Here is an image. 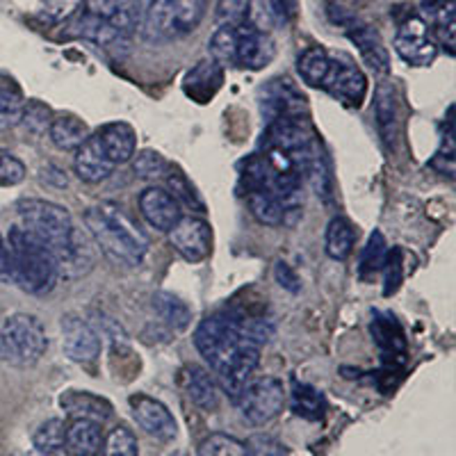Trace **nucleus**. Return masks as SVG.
Returning <instances> with one entry per match:
<instances>
[{
	"mask_svg": "<svg viewBox=\"0 0 456 456\" xmlns=\"http://www.w3.org/2000/svg\"><path fill=\"white\" fill-rule=\"evenodd\" d=\"M114 167L117 165L110 160L96 135H89L85 144L76 151V158H73V169H76L80 181L85 183L105 181L114 171Z\"/></svg>",
	"mask_w": 456,
	"mask_h": 456,
	"instance_id": "17",
	"label": "nucleus"
},
{
	"mask_svg": "<svg viewBox=\"0 0 456 456\" xmlns=\"http://www.w3.org/2000/svg\"><path fill=\"white\" fill-rule=\"evenodd\" d=\"M153 311L158 313L167 327L174 329V331H183V329L190 327L192 322V311L187 306L181 297L171 295V292H156L153 295Z\"/></svg>",
	"mask_w": 456,
	"mask_h": 456,
	"instance_id": "26",
	"label": "nucleus"
},
{
	"mask_svg": "<svg viewBox=\"0 0 456 456\" xmlns=\"http://www.w3.org/2000/svg\"><path fill=\"white\" fill-rule=\"evenodd\" d=\"M354 242H356V231H354L352 222L345 217H333L327 228V254L333 260H345L354 251Z\"/></svg>",
	"mask_w": 456,
	"mask_h": 456,
	"instance_id": "29",
	"label": "nucleus"
},
{
	"mask_svg": "<svg viewBox=\"0 0 456 456\" xmlns=\"http://www.w3.org/2000/svg\"><path fill=\"white\" fill-rule=\"evenodd\" d=\"M0 281H14L12 279V260H10V249H7V242L0 235Z\"/></svg>",
	"mask_w": 456,
	"mask_h": 456,
	"instance_id": "46",
	"label": "nucleus"
},
{
	"mask_svg": "<svg viewBox=\"0 0 456 456\" xmlns=\"http://www.w3.org/2000/svg\"><path fill=\"white\" fill-rule=\"evenodd\" d=\"M89 135V126L76 114H57L48 126V137L60 151H78Z\"/></svg>",
	"mask_w": 456,
	"mask_h": 456,
	"instance_id": "23",
	"label": "nucleus"
},
{
	"mask_svg": "<svg viewBox=\"0 0 456 456\" xmlns=\"http://www.w3.org/2000/svg\"><path fill=\"white\" fill-rule=\"evenodd\" d=\"M53 121V112L46 103L42 101H28L23 105V112H21V121L19 124L30 133V135H44L48 130Z\"/></svg>",
	"mask_w": 456,
	"mask_h": 456,
	"instance_id": "37",
	"label": "nucleus"
},
{
	"mask_svg": "<svg viewBox=\"0 0 456 456\" xmlns=\"http://www.w3.org/2000/svg\"><path fill=\"white\" fill-rule=\"evenodd\" d=\"M324 397L317 393L315 388L306 384H295V390H292V411L306 420H320L324 415Z\"/></svg>",
	"mask_w": 456,
	"mask_h": 456,
	"instance_id": "32",
	"label": "nucleus"
},
{
	"mask_svg": "<svg viewBox=\"0 0 456 456\" xmlns=\"http://www.w3.org/2000/svg\"><path fill=\"white\" fill-rule=\"evenodd\" d=\"M94 135L99 137L103 144L105 153L114 165H126L133 160L137 153V133L133 126L124 124V121H114V124H105Z\"/></svg>",
	"mask_w": 456,
	"mask_h": 456,
	"instance_id": "19",
	"label": "nucleus"
},
{
	"mask_svg": "<svg viewBox=\"0 0 456 456\" xmlns=\"http://www.w3.org/2000/svg\"><path fill=\"white\" fill-rule=\"evenodd\" d=\"M235 404L240 406V413L247 422L256 427L267 425L283 411L285 388L274 377L251 379L235 399Z\"/></svg>",
	"mask_w": 456,
	"mask_h": 456,
	"instance_id": "7",
	"label": "nucleus"
},
{
	"mask_svg": "<svg viewBox=\"0 0 456 456\" xmlns=\"http://www.w3.org/2000/svg\"><path fill=\"white\" fill-rule=\"evenodd\" d=\"M16 210H19V217H21V226L30 231L35 238L42 240L51 251L60 247L76 228L67 208L57 206L53 201L26 199V201H19Z\"/></svg>",
	"mask_w": 456,
	"mask_h": 456,
	"instance_id": "6",
	"label": "nucleus"
},
{
	"mask_svg": "<svg viewBox=\"0 0 456 456\" xmlns=\"http://www.w3.org/2000/svg\"><path fill=\"white\" fill-rule=\"evenodd\" d=\"M5 242L10 249L14 283L21 285L30 295L51 292L60 279V270H57L55 256L46 244L23 226L12 228Z\"/></svg>",
	"mask_w": 456,
	"mask_h": 456,
	"instance_id": "3",
	"label": "nucleus"
},
{
	"mask_svg": "<svg viewBox=\"0 0 456 456\" xmlns=\"http://www.w3.org/2000/svg\"><path fill=\"white\" fill-rule=\"evenodd\" d=\"M388 242H386L384 233H379V231H374L372 235H370L368 244H365L363 254H361V276L363 279H368V276L377 274L379 270H384L386 265V258H388Z\"/></svg>",
	"mask_w": 456,
	"mask_h": 456,
	"instance_id": "34",
	"label": "nucleus"
},
{
	"mask_svg": "<svg viewBox=\"0 0 456 456\" xmlns=\"http://www.w3.org/2000/svg\"><path fill=\"white\" fill-rule=\"evenodd\" d=\"M329 64H331V57L327 55V51L320 46H313L304 51V55L297 62V69H299V76L304 83L311 85V87H322L329 73Z\"/></svg>",
	"mask_w": 456,
	"mask_h": 456,
	"instance_id": "30",
	"label": "nucleus"
},
{
	"mask_svg": "<svg viewBox=\"0 0 456 456\" xmlns=\"http://www.w3.org/2000/svg\"><path fill=\"white\" fill-rule=\"evenodd\" d=\"M169 242L187 263H201L213 251V231L206 219L190 215L169 228Z\"/></svg>",
	"mask_w": 456,
	"mask_h": 456,
	"instance_id": "12",
	"label": "nucleus"
},
{
	"mask_svg": "<svg viewBox=\"0 0 456 456\" xmlns=\"http://www.w3.org/2000/svg\"><path fill=\"white\" fill-rule=\"evenodd\" d=\"M251 0H217L215 19L219 26H242L249 21Z\"/></svg>",
	"mask_w": 456,
	"mask_h": 456,
	"instance_id": "38",
	"label": "nucleus"
},
{
	"mask_svg": "<svg viewBox=\"0 0 456 456\" xmlns=\"http://www.w3.org/2000/svg\"><path fill=\"white\" fill-rule=\"evenodd\" d=\"M165 178H167V185H169L171 197L176 199L178 203H185L187 208L199 210V213L206 210V203H203L201 194L197 192V187L192 185V181H190V178H187L178 167H169Z\"/></svg>",
	"mask_w": 456,
	"mask_h": 456,
	"instance_id": "31",
	"label": "nucleus"
},
{
	"mask_svg": "<svg viewBox=\"0 0 456 456\" xmlns=\"http://www.w3.org/2000/svg\"><path fill=\"white\" fill-rule=\"evenodd\" d=\"M103 456H140L137 436L128 427H117L103 441Z\"/></svg>",
	"mask_w": 456,
	"mask_h": 456,
	"instance_id": "36",
	"label": "nucleus"
},
{
	"mask_svg": "<svg viewBox=\"0 0 456 456\" xmlns=\"http://www.w3.org/2000/svg\"><path fill=\"white\" fill-rule=\"evenodd\" d=\"M67 456H101L103 454V431L99 422L73 420L64 434Z\"/></svg>",
	"mask_w": 456,
	"mask_h": 456,
	"instance_id": "20",
	"label": "nucleus"
},
{
	"mask_svg": "<svg viewBox=\"0 0 456 456\" xmlns=\"http://www.w3.org/2000/svg\"><path fill=\"white\" fill-rule=\"evenodd\" d=\"M194 345L217 374L219 388L238 399L260 363V345L247 338L238 315H210L194 331Z\"/></svg>",
	"mask_w": 456,
	"mask_h": 456,
	"instance_id": "1",
	"label": "nucleus"
},
{
	"mask_svg": "<svg viewBox=\"0 0 456 456\" xmlns=\"http://www.w3.org/2000/svg\"><path fill=\"white\" fill-rule=\"evenodd\" d=\"M62 347L76 363H92L101 354V338L92 324L78 315H67L62 320Z\"/></svg>",
	"mask_w": 456,
	"mask_h": 456,
	"instance_id": "15",
	"label": "nucleus"
},
{
	"mask_svg": "<svg viewBox=\"0 0 456 456\" xmlns=\"http://www.w3.org/2000/svg\"><path fill=\"white\" fill-rule=\"evenodd\" d=\"M85 226L92 235L96 249L114 265L140 267L149 251V240L135 224L130 222L117 203H99L87 208Z\"/></svg>",
	"mask_w": 456,
	"mask_h": 456,
	"instance_id": "2",
	"label": "nucleus"
},
{
	"mask_svg": "<svg viewBox=\"0 0 456 456\" xmlns=\"http://www.w3.org/2000/svg\"><path fill=\"white\" fill-rule=\"evenodd\" d=\"M174 456H187V454H185V452H176V454H174Z\"/></svg>",
	"mask_w": 456,
	"mask_h": 456,
	"instance_id": "47",
	"label": "nucleus"
},
{
	"mask_svg": "<svg viewBox=\"0 0 456 456\" xmlns=\"http://www.w3.org/2000/svg\"><path fill=\"white\" fill-rule=\"evenodd\" d=\"M347 28V35L354 44H356L358 53L363 57V62L372 69L374 73H388L390 69V57L386 51L381 37L374 28L365 26V23H358L356 19H352V23H345Z\"/></svg>",
	"mask_w": 456,
	"mask_h": 456,
	"instance_id": "18",
	"label": "nucleus"
},
{
	"mask_svg": "<svg viewBox=\"0 0 456 456\" xmlns=\"http://www.w3.org/2000/svg\"><path fill=\"white\" fill-rule=\"evenodd\" d=\"M187 395L203 411H215L219 404V384L206 368H187Z\"/></svg>",
	"mask_w": 456,
	"mask_h": 456,
	"instance_id": "25",
	"label": "nucleus"
},
{
	"mask_svg": "<svg viewBox=\"0 0 456 456\" xmlns=\"http://www.w3.org/2000/svg\"><path fill=\"white\" fill-rule=\"evenodd\" d=\"M80 10L128 39L142 26L140 0H83Z\"/></svg>",
	"mask_w": 456,
	"mask_h": 456,
	"instance_id": "13",
	"label": "nucleus"
},
{
	"mask_svg": "<svg viewBox=\"0 0 456 456\" xmlns=\"http://www.w3.org/2000/svg\"><path fill=\"white\" fill-rule=\"evenodd\" d=\"M128 404L137 425H140L146 434L153 436L156 441L169 443L178 436L176 420H174L171 411L167 409L162 402L149 397V395H133V397L128 399Z\"/></svg>",
	"mask_w": 456,
	"mask_h": 456,
	"instance_id": "14",
	"label": "nucleus"
},
{
	"mask_svg": "<svg viewBox=\"0 0 456 456\" xmlns=\"http://www.w3.org/2000/svg\"><path fill=\"white\" fill-rule=\"evenodd\" d=\"M276 281H279L281 288H285V290H290V292H299V276H297V272L292 270L290 265L288 263H276Z\"/></svg>",
	"mask_w": 456,
	"mask_h": 456,
	"instance_id": "44",
	"label": "nucleus"
},
{
	"mask_svg": "<svg viewBox=\"0 0 456 456\" xmlns=\"http://www.w3.org/2000/svg\"><path fill=\"white\" fill-rule=\"evenodd\" d=\"M374 117H377L379 135L388 149H395L397 140V96L395 87L388 83H381L374 92Z\"/></svg>",
	"mask_w": 456,
	"mask_h": 456,
	"instance_id": "22",
	"label": "nucleus"
},
{
	"mask_svg": "<svg viewBox=\"0 0 456 456\" xmlns=\"http://www.w3.org/2000/svg\"><path fill=\"white\" fill-rule=\"evenodd\" d=\"M276 46L274 39L265 30H260L254 23H242L235 26V44H233V64L242 69L258 71L274 60Z\"/></svg>",
	"mask_w": 456,
	"mask_h": 456,
	"instance_id": "11",
	"label": "nucleus"
},
{
	"mask_svg": "<svg viewBox=\"0 0 456 456\" xmlns=\"http://www.w3.org/2000/svg\"><path fill=\"white\" fill-rule=\"evenodd\" d=\"M167 169H169V162L165 160L162 153H158L153 149H144L133 156V171L137 174V178L156 181V178L165 176Z\"/></svg>",
	"mask_w": 456,
	"mask_h": 456,
	"instance_id": "35",
	"label": "nucleus"
},
{
	"mask_svg": "<svg viewBox=\"0 0 456 456\" xmlns=\"http://www.w3.org/2000/svg\"><path fill=\"white\" fill-rule=\"evenodd\" d=\"M267 3H270V10L276 16V21L288 23L295 19L297 0H267Z\"/></svg>",
	"mask_w": 456,
	"mask_h": 456,
	"instance_id": "45",
	"label": "nucleus"
},
{
	"mask_svg": "<svg viewBox=\"0 0 456 456\" xmlns=\"http://www.w3.org/2000/svg\"><path fill=\"white\" fill-rule=\"evenodd\" d=\"M60 406L69 415H73V420L103 422L112 415V404H110L108 399L89 393V390H67L60 397Z\"/></svg>",
	"mask_w": 456,
	"mask_h": 456,
	"instance_id": "21",
	"label": "nucleus"
},
{
	"mask_svg": "<svg viewBox=\"0 0 456 456\" xmlns=\"http://www.w3.org/2000/svg\"><path fill=\"white\" fill-rule=\"evenodd\" d=\"M26 178V165L10 151H0V185H16Z\"/></svg>",
	"mask_w": 456,
	"mask_h": 456,
	"instance_id": "43",
	"label": "nucleus"
},
{
	"mask_svg": "<svg viewBox=\"0 0 456 456\" xmlns=\"http://www.w3.org/2000/svg\"><path fill=\"white\" fill-rule=\"evenodd\" d=\"M208 10V0H151L144 14V37L167 44L197 30Z\"/></svg>",
	"mask_w": 456,
	"mask_h": 456,
	"instance_id": "4",
	"label": "nucleus"
},
{
	"mask_svg": "<svg viewBox=\"0 0 456 456\" xmlns=\"http://www.w3.org/2000/svg\"><path fill=\"white\" fill-rule=\"evenodd\" d=\"M23 99L21 87L10 78V76H0V130L14 128L21 121Z\"/></svg>",
	"mask_w": 456,
	"mask_h": 456,
	"instance_id": "27",
	"label": "nucleus"
},
{
	"mask_svg": "<svg viewBox=\"0 0 456 456\" xmlns=\"http://www.w3.org/2000/svg\"><path fill=\"white\" fill-rule=\"evenodd\" d=\"M244 454L247 456H290L288 447L270 434H254L244 443Z\"/></svg>",
	"mask_w": 456,
	"mask_h": 456,
	"instance_id": "40",
	"label": "nucleus"
},
{
	"mask_svg": "<svg viewBox=\"0 0 456 456\" xmlns=\"http://www.w3.org/2000/svg\"><path fill=\"white\" fill-rule=\"evenodd\" d=\"M48 338L42 322L28 313L10 315L0 327V358L14 368H30L46 354Z\"/></svg>",
	"mask_w": 456,
	"mask_h": 456,
	"instance_id": "5",
	"label": "nucleus"
},
{
	"mask_svg": "<svg viewBox=\"0 0 456 456\" xmlns=\"http://www.w3.org/2000/svg\"><path fill=\"white\" fill-rule=\"evenodd\" d=\"M53 256L57 260V270L64 279H83L96 265V244L92 235L83 228H73L71 235L64 240L60 247L53 249Z\"/></svg>",
	"mask_w": 456,
	"mask_h": 456,
	"instance_id": "10",
	"label": "nucleus"
},
{
	"mask_svg": "<svg viewBox=\"0 0 456 456\" xmlns=\"http://www.w3.org/2000/svg\"><path fill=\"white\" fill-rule=\"evenodd\" d=\"M384 272H386L384 295L390 297V295H395V292L399 290V285H402V281H404V265H402V249L388 251V258H386Z\"/></svg>",
	"mask_w": 456,
	"mask_h": 456,
	"instance_id": "42",
	"label": "nucleus"
},
{
	"mask_svg": "<svg viewBox=\"0 0 456 456\" xmlns=\"http://www.w3.org/2000/svg\"><path fill=\"white\" fill-rule=\"evenodd\" d=\"M64 434H67V425L60 418H51V420L42 422L39 429L32 436V443L42 454H57L64 450Z\"/></svg>",
	"mask_w": 456,
	"mask_h": 456,
	"instance_id": "33",
	"label": "nucleus"
},
{
	"mask_svg": "<svg viewBox=\"0 0 456 456\" xmlns=\"http://www.w3.org/2000/svg\"><path fill=\"white\" fill-rule=\"evenodd\" d=\"M83 7V0H42V16L53 23L73 19Z\"/></svg>",
	"mask_w": 456,
	"mask_h": 456,
	"instance_id": "41",
	"label": "nucleus"
},
{
	"mask_svg": "<svg viewBox=\"0 0 456 456\" xmlns=\"http://www.w3.org/2000/svg\"><path fill=\"white\" fill-rule=\"evenodd\" d=\"M322 89L349 108H361L365 94H368V78L349 57H336L329 64V73L322 83Z\"/></svg>",
	"mask_w": 456,
	"mask_h": 456,
	"instance_id": "9",
	"label": "nucleus"
},
{
	"mask_svg": "<svg viewBox=\"0 0 456 456\" xmlns=\"http://www.w3.org/2000/svg\"><path fill=\"white\" fill-rule=\"evenodd\" d=\"M395 51L411 67H429L438 57V44L431 39L429 26L420 16H409L399 23L395 35Z\"/></svg>",
	"mask_w": 456,
	"mask_h": 456,
	"instance_id": "8",
	"label": "nucleus"
},
{
	"mask_svg": "<svg viewBox=\"0 0 456 456\" xmlns=\"http://www.w3.org/2000/svg\"><path fill=\"white\" fill-rule=\"evenodd\" d=\"M197 456H247L244 443L228 434H213L199 445Z\"/></svg>",
	"mask_w": 456,
	"mask_h": 456,
	"instance_id": "39",
	"label": "nucleus"
},
{
	"mask_svg": "<svg viewBox=\"0 0 456 456\" xmlns=\"http://www.w3.org/2000/svg\"><path fill=\"white\" fill-rule=\"evenodd\" d=\"M370 333L386 356H404L406 354L404 331L388 313H374L372 322H370Z\"/></svg>",
	"mask_w": 456,
	"mask_h": 456,
	"instance_id": "24",
	"label": "nucleus"
},
{
	"mask_svg": "<svg viewBox=\"0 0 456 456\" xmlns=\"http://www.w3.org/2000/svg\"><path fill=\"white\" fill-rule=\"evenodd\" d=\"M140 213L158 231H169L181 219V203L165 187H146L140 194Z\"/></svg>",
	"mask_w": 456,
	"mask_h": 456,
	"instance_id": "16",
	"label": "nucleus"
},
{
	"mask_svg": "<svg viewBox=\"0 0 456 456\" xmlns=\"http://www.w3.org/2000/svg\"><path fill=\"white\" fill-rule=\"evenodd\" d=\"M247 203L251 208V215L265 226H281L285 222V206L276 194L270 190H254L247 192Z\"/></svg>",
	"mask_w": 456,
	"mask_h": 456,
	"instance_id": "28",
	"label": "nucleus"
}]
</instances>
